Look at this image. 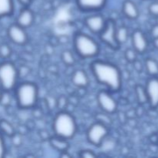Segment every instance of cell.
Here are the masks:
<instances>
[{
	"mask_svg": "<svg viewBox=\"0 0 158 158\" xmlns=\"http://www.w3.org/2000/svg\"><path fill=\"white\" fill-rule=\"evenodd\" d=\"M117 27V24L114 20L108 19L106 20L104 29L99 34V36H100L101 41L105 43L108 47L114 49V50L118 49L120 46V45L117 42V37H116Z\"/></svg>",
	"mask_w": 158,
	"mask_h": 158,
	"instance_id": "cell-7",
	"label": "cell"
},
{
	"mask_svg": "<svg viewBox=\"0 0 158 158\" xmlns=\"http://www.w3.org/2000/svg\"><path fill=\"white\" fill-rule=\"evenodd\" d=\"M107 0H76L80 10L86 12H95L105 7Z\"/></svg>",
	"mask_w": 158,
	"mask_h": 158,
	"instance_id": "cell-13",
	"label": "cell"
},
{
	"mask_svg": "<svg viewBox=\"0 0 158 158\" xmlns=\"http://www.w3.org/2000/svg\"><path fill=\"white\" fill-rule=\"evenodd\" d=\"M7 35L13 43L23 46L28 42V34L26 29L19 26L17 23L10 25L7 29Z\"/></svg>",
	"mask_w": 158,
	"mask_h": 158,
	"instance_id": "cell-10",
	"label": "cell"
},
{
	"mask_svg": "<svg viewBox=\"0 0 158 158\" xmlns=\"http://www.w3.org/2000/svg\"><path fill=\"white\" fill-rule=\"evenodd\" d=\"M52 131L54 135L70 140L75 136L77 131L75 118L67 111H60L56 114L52 120Z\"/></svg>",
	"mask_w": 158,
	"mask_h": 158,
	"instance_id": "cell-2",
	"label": "cell"
},
{
	"mask_svg": "<svg viewBox=\"0 0 158 158\" xmlns=\"http://www.w3.org/2000/svg\"><path fill=\"white\" fill-rule=\"evenodd\" d=\"M122 12L127 19L131 20L137 19L140 15L138 7L131 0H125L122 4Z\"/></svg>",
	"mask_w": 158,
	"mask_h": 158,
	"instance_id": "cell-16",
	"label": "cell"
},
{
	"mask_svg": "<svg viewBox=\"0 0 158 158\" xmlns=\"http://www.w3.org/2000/svg\"><path fill=\"white\" fill-rule=\"evenodd\" d=\"M34 19L35 15L33 12L29 9V6H23L17 16L15 23L24 29H27L33 24Z\"/></svg>",
	"mask_w": 158,
	"mask_h": 158,
	"instance_id": "cell-14",
	"label": "cell"
},
{
	"mask_svg": "<svg viewBox=\"0 0 158 158\" xmlns=\"http://www.w3.org/2000/svg\"><path fill=\"white\" fill-rule=\"evenodd\" d=\"M148 12L152 16L158 17V1L153 2L149 5Z\"/></svg>",
	"mask_w": 158,
	"mask_h": 158,
	"instance_id": "cell-26",
	"label": "cell"
},
{
	"mask_svg": "<svg viewBox=\"0 0 158 158\" xmlns=\"http://www.w3.org/2000/svg\"><path fill=\"white\" fill-rule=\"evenodd\" d=\"M135 92L137 101L140 104H145L148 103V97H147L145 87H143L141 85H137L135 87Z\"/></svg>",
	"mask_w": 158,
	"mask_h": 158,
	"instance_id": "cell-23",
	"label": "cell"
},
{
	"mask_svg": "<svg viewBox=\"0 0 158 158\" xmlns=\"http://www.w3.org/2000/svg\"><path fill=\"white\" fill-rule=\"evenodd\" d=\"M97 100L100 107L107 114H113L117 111L118 103L109 90L99 91L97 95Z\"/></svg>",
	"mask_w": 158,
	"mask_h": 158,
	"instance_id": "cell-8",
	"label": "cell"
},
{
	"mask_svg": "<svg viewBox=\"0 0 158 158\" xmlns=\"http://www.w3.org/2000/svg\"><path fill=\"white\" fill-rule=\"evenodd\" d=\"M133 48L139 54H143L148 49V40L144 32L140 29H135L131 34Z\"/></svg>",
	"mask_w": 158,
	"mask_h": 158,
	"instance_id": "cell-12",
	"label": "cell"
},
{
	"mask_svg": "<svg viewBox=\"0 0 158 158\" xmlns=\"http://www.w3.org/2000/svg\"><path fill=\"white\" fill-rule=\"evenodd\" d=\"M151 36L154 39L158 37V25H154V26H153L151 31Z\"/></svg>",
	"mask_w": 158,
	"mask_h": 158,
	"instance_id": "cell-33",
	"label": "cell"
},
{
	"mask_svg": "<svg viewBox=\"0 0 158 158\" xmlns=\"http://www.w3.org/2000/svg\"><path fill=\"white\" fill-rule=\"evenodd\" d=\"M134 68H135L136 70L137 71V72H141L142 69H143V65H142V63H140L139 60H136V61H134Z\"/></svg>",
	"mask_w": 158,
	"mask_h": 158,
	"instance_id": "cell-32",
	"label": "cell"
},
{
	"mask_svg": "<svg viewBox=\"0 0 158 158\" xmlns=\"http://www.w3.org/2000/svg\"><path fill=\"white\" fill-rule=\"evenodd\" d=\"M90 69L97 83L106 86L110 92L117 93L121 89L123 74L117 65L97 60L91 63Z\"/></svg>",
	"mask_w": 158,
	"mask_h": 158,
	"instance_id": "cell-1",
	"label": "cell"
},
{
	"mask_svg": "<svg viewBox=\"0 0 158 158\" xmlns=\"http://www.w3.org/2000/svg\"><path fill=\"white\" fill-rule=\"evenodd\" d=\"M71 82L78 88H86L89 86V79L86 71L82 69H76L71 76Z\"/></svg>",
	"mask_w": 158,
	"mask_h": 158,
	"instance_id": "cell-15",
	"label": "cell"
},
{
	"mask_svg": "<svg viewBox=\"0 0 158 158\" xmlns=\"http://www.w3.org/2000/svg\"><path fill=\"white\" fill-rule=\"evenodd\" d=\"M153 44H154V46L156 49H158V37L154 39V40H153Z\"/></svg>",
	"mask_w": 158,
	"mask_h": 158,
	"instance_id": "cell-35",
	"label": "cell"
},
{
	"mask_svg": "<svg viewBox=\"0 0 158 158\" xmlns=\"http://www.w3.org/2000/svg\"><path fill=\"white\" fill-rule=\"evenodd\" d=\"M145 69L150 77H158V62L152 58H148L145 60Z\"/></svg>",
	"mask_w": 158,
	"mask_h": 158,
	"instance_id": "cell-19",
	"label": "cell"
},
{
	"mask_svg": "<svg viewBox=\"0 0 158 158\" xmlns=\"http://www.w3.org/2000/svg\"><path fill=\"white\" fill-rule=\"evenodd\" d=\"M9 93L10 92H8V91H3L2 96L1 100H0V103L5 106H9L11 103V100L12 99H11Z\"/></svg>",
	"mask_w": 158,
	"mask_h": 158,
	"instance_id": "cell-28",
	"label": "cell"
},
{
	"mask_svg": "<svg viewBox=\"0 0 158 158\" xmlns=\"http://www.w3.org/2000/svg\"><path fill=\"white\" fill-rule=\"evenodd\" d=\"M0 132L7 137H11L15 134V130L13 125L6 120H0Z\"/></svg>",
	"mask_w": 158,
	"mask_h": 158,
	"instance_id": "cell-21",
	"label": "cell"
},
{
	"mask_svg": "<svg viewBox=\"0 0 158 158\" xmlns=\"http://www.w3.org/2000/svg\"><path fill=\"white\" fill-rule=\"evenodd\" d=\"M12 54V49L6 43L0 45V56L2 59H8Z\"/></svg>",
	"mask_w": 158,
	"mask_h": 158,
	"instance_id": "cell-25",
	"label": "cell"
},
{
	"mask_svg": "<svg viewBox=\"0 0 158 158\" xmlns=\"http://www.w3.org/2000/svg\"><path fill=\"white\" fill-rule=\"evenodd\" d=\"M2 94H3V89H2V87L0 86V100H1V97L2 96Z\"/></svg>",
	"mask_w": 158,
	"mask_h": 158,
	"instance_id": "cell-36",
	"label": "cell"
},
{
	"mask_svg": "<svg viewBox=\"0 0 158 158\" xmlns=\"http://www.w3.org/2000/svg\"><path fill=\"white\" fill-rule=\"evenodd\" d=\"M137 54L138 53L136 52V50L134 48H128L124 52L125 60L128 63H133L134 61H136L137 60Z\"/></svg>",
	"mask_w": 158,
	"mask_h": 158,
	"instance_id": "cell-24",
	"label": "cell"
},
{
	"mask_svg": "<svg viewBox=\"0 0 158 158\" xmlns=\"http://www.w3.org/2000/svg\"><path fill=\"white\" fill-rule=\"evenodd\" d=\"M23 6H29L32 2V0H17Z\"/></svg>",
	"mask_w": 158,
	"mask_h": 158,
	"instance_id": "cell-34",
	"label": "cell"
},
{
	"mask_svg": "<svg viewBox=\"0 0 158 158\" xmlns=\"http://www.w3.org/2000/svg\"><path fill=\"white\" fill-rule=\"evenodd\" d=\"M48 140H49L50 146L60 153L68 151L69 148V143L68 142V140L62 138L58 136L54 135L53 137H49Z\"/></svg>",
	"mask_w": 158,
	"mask_h": 158,
	"instance_id": "cell-17",
	"label": "cell"
},
{
	"mask_svg": "<svg viewBox=\"0 0 158 158\" xmlns=\"http://www.w3.org/2000/svg\"><path fill=\"white\" fill-rule=\"evenodd\" d=\"M6 152V143H5L4 138H3V135L1 132H0V158L4 157L5 154Z\"/></svg>",
	"mask_w": 158,
	"mask_h": 158,
	"instance_id": "cell-29",
	"label": "cell"
},
{
	"mask_svg": "<svg viewBox=\"0 0 158 158\" xmlns=\"http://www.w3.org/2000/svg\"><path fill=\"white\" fill-rule=\"evenodd\" d=\"M66 99L63 97H61L58 99V100H56L57 106L61 110H63V108L66 106Z\"/></svg>",
	"mask_w": 158,
	"mask_h": 158,
	"instance_id": "cell-31",
	"label": "cell"
},
{
	"mask_svg": "<svg viewBox=\"0 0 158 158\" xmlns=\"http://www.w3.org/2000/svg\"><path fill=\"white\" fill-rule=\"evenodd\" d=\"M14 90L19 107L21 109H31L35 106L39 96L36 84L32 82H23L17 84Z\"/></svg>",
	"mask_w": 158,
	"mask_h": 158,
	"instance_id": "cell-3",
	"label": "cell"
},
{
	"mask_svg": "<svg viewBox=\"0 0 158 158\" xmlns=\"http://www.w3.org/2000/svg\"><path fill=\"white\" fill-rule=\"evenodd\" d=\"M76 52L83 59H92L100 53V45L93 37L83 32H77L73 36Z\"/></svg>",
	"mask_w": 158,
	"mask_h": 158,
	"instance_id": "cell-4",
	"label": "cell"
},
{
	"mask_svg": "<svg viewBox=\"0 0 158 158\" xmlns=\"http://www.w3.org/2000/svg\"><path fill=\"white\" fill-rule=\"evenodd\" d=\"M116 37H117V42H118L120 46L126 43L127 40L129 39V30H128L127 27L124 26L117 27Z\"/></svg>",
	"mask_w": 158,
	"mask_h": 158,
	"instance_id": "cell-20",
	"label": "cell"
},
{
	"mask_svg": "<svg viewBox=\"0 0 158 158\" xmlns=\"http://www.w3.org/2000/svg\"><path fill=\"white\" fill-rule=\"evenodd\" d=\"M61 60L66 66H73L76 63V58L74 54L70 50H64L61 53Z\"/></svg>",
	"mask_w": 158,
	"mask_h": 158,
	"instance_id": "cell-22",
	"label": "cell"
},
{
	"mask_svg": "<svg viewBox=\"0 0 158 158\" xmlns=\"http://www.w3.org/2000/svg\"><path fill=\"white\" fill-rule=\"evenodd\" d=\"M106 19L100 14L88 15L84 19L86 28L94 34L99 35L106 26Z\"/></svg>",
	"mask_w": 158,
	"mask_h": 158,
	"instance_id": "cell-11",
	"label": "cell"
},
{
	"mask_svg": "<svg viewBox=\"0 0 158 158\" xmlns=\"http://www.w3.org/2000/svg\"><path fill=\"white\" fill-rule=\"evenodd\" d=\"M11 139H12V143H13L15 147H19L20 145L22 144V142H23V140H22V137L19 134H18L15 133L13 136H12V137H11Z\"/></svg>",
	"mask_w": 158,
	"mask_h": 158,
	"instance_id": "cell-30",
	"label": "cell"
},
{
	"mask_svg": "<svg viewBox=\"0 0 158 158\" xmlns=\"http://www.w3.org/2000/svg\"><path fill=\"white\" fill-rule=\"evenodd\" d=\"M108 134L109 128L107 125L97 121L88 128L86 138L89 143L95 147H100Z\"/></svg>",
	"mask_w": 158,
	"mask_h": 158,
	"instance_id": "cell-6",
	"label": "cell"
},
{
	"mask_svg": "<svg viewBox=\"0 0 158 158\" xmlns=\"http://www.w3.org/2000/svg\"><path fill=\"white\" fill-rule=\"evenodd\" d=\"M148 103L152 109L158 107V77H150L145 86Z\"/></svg>",
	"mask_w": 158,
	"mask_h": 158,
	"instance_id": "cell-9",
	"label": "cell"
},
{
	"mask_svg": "<svg viewBox=\"0 0 158 158\" xmlns=\"http://www.w3.org/2000/svg\"><path fill=\"white\" fill-rule=\"evenodd\" d=\"M19 78L18 69L14 63L9 61L0 63V86L3 91L14 90Z\"/></svg>",
	"mask_w": 158,
	"mask_h": 158,
	"instance_id": "cell-5",
	"label": "cell"
},
{
	"mask_svg": "<svg viewBox=\"0 0 158 158\" xmlns=\"http://www.w3.org/2000/svg\"><path fill=\"white\" fill-rule=\"evenodd\" d=\"M78 156L81 158H94L97 157V154L91 150H82L78 153Z\"/></svg>",
	"mask_w": 158,
	"mask_h": 158,
	"instance_id": "cell-27",
	"label": "cell"
},
{
	"mask_svg": "<svg viewBox=\"0 0 158 158\" xmlns=\"http://www.w3.org/2000/svg\"><path fill=\"white\" fill-rule=\"evenodd\" d=\"M14 12V0H0V19L10 16Z\"/></svg>",
	"mask_w": 158,
	"mask_h": 158,
	"instance_id": "cell-18",
	"label": "cell"
}]
</instances>
